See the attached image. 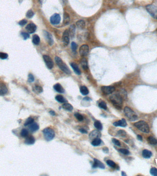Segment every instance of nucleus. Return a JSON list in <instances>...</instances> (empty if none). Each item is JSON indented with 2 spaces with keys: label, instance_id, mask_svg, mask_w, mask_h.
<instances>
[{
  "label": "nucleus",
  "instance_id": "obj_1",
  "mask_svg": "<svg viewBox=\"0 0 157 176\" xmlns=\"http://www.w3.org/2000/svg\"><path fill=\"white\" fill-rule=\"evenodd\" d=\"M111 102L118 109H121L123 105V98L119 94H116L110 97Z\"/></svg>",
  "mask_w": 157,
  "mask_h": 176
},
{
  "label": "nucleus",
  "instance_id": "obj_2",
  "mask_svg": "<svg viewBox=\"0 0 157 176\" xmlns=\"http://www.w3.org/2000/svg\"><path fill=\"white\" fill-rule=\"evenodd\" d=\"M55 62L58 65V66L61 69V70L63 71L65 74H71V71L69 68L67 67L66 64L64 63L60 58L58 56H56L55 58Z\"/></svg>",
  "mask_w": 157,
  "mask_h": 176
},
{
  "label": "nucleus",
  "instance_id": "obj_3",
  "mask_svg": "<svg viewBox=\"0 0 157 176\" xmlns=\"http://www.w3.org/2000/svg\"><path fill=\"white\" fill-rule=\"evenodd\" d=\"M135 127L139 130L145 133H148L150 132V128L148 124L144 121H140L134 124Z\"/></svg>",
  "mask_w": 157,
  "mask_h": 176
},
{
  "label": "nucleus",
  "instance_id": "obj_4",
  "mask_svg": "<svg viewBox=\"0 0 157 176\" xmlns=\"http://www.w3.org/2000/svg\"><path fill=\"white\" fill-rule=\"evenodd\" d=\"M43 135L47 141H51L53 139L55 134L53 130L50 127H47L43 130Z\"/></svg>",
  "mask_w": 157,
  "mask_h": 176
},
{
  "label": "nucleus",
  "instance_id": "obj_5",
  "mask_svg": "<svg viewBox=\"0 0 157 176\" xmlns=\"http://www.w3.org/2000/svg\"><path fill=\"white\" fill-rule=\"evenodd\" d=\"M124 113L125 116L131 121H134L138 119V116L136 113L128 106H126L125 108Z\"/></svg>",
  "mask_w": 157,
  "mask_h": 176
},
{
  "label": "nucleus",
  "instance_id": "obj_6",
  "mask_svg": "<svg viewBox=\"0 0 157 176\" xmlns=\"http://www.w3.org/2000/svg\"><path fill=\"white\" fill-rule=\"evenodd\" d=\"M146 10L153 17L157 19V7L154 5H148L146 7Z\"/></svg>",
  "mask_w": 157,
  "mask_h": 176
},
{
  "label": "nucleus",
  "instance_id": "obj_7",
  "mask_svg": "<svg viewBox=\"0 0 157 176\" xmlns=\"http://www.w3.org/2000/svg\"><path fill=\"white\" fill-rule=\"evenodd\" d=\"M101 90L105 95H110L115 90V88L112 86H104L101 88Z\"/></svg>",
  "mask_w": 157,
  "mask_h": 176
},
{
  "label": "nucleus",
  "instance_id": "obj_8",
  "mask_svg": "<svg viewBox=\"0 0 157 176\" xmlns=\"http://www.w3.org/2000/svg\"><path fill=\"white\" fill-rule=\"evenodd\" d=\"M43 57L47 67L50 69L52 68L53 67V63L50 56L47 55H44Z\"/></svg>",
  "mask_w": 157,
  "mask_h": 176
},
{
  "label": "nucleus",
  "instance_id": "obj_9",
  "mask_svg": "<svg viewBox=\"0 0 157 176\" xmlns=\"http://www.w3.org/2000/svg\"><path fill=\"white\" fill-rule=\"evenodd\" d=\"M61 20L60 15L57 13L53 14L50 18V22L52 25H58Z\"/></svg>",
  "mask_w": 157,
  "mask_h": 176
},
{
  "label": "nucleus",
  "instance_id": "obj_10",
  "mask_svg": "<svg viewBox=\"0 0 157 176\" xmlns=\"http://www.w3.org/2000/svg\"><path fill=\"white\" fill-rule=\"evenodd\" d=\"M89 53V46L84 45L81 46L79 48V53L81 56H86Z\"/></svg>",
  "mask_w": 157,
  "mask_h": 176
},
{
  "label": "nucleus",
  "instance_id": "obj_11",
  "mask_svg": "<svg viewBox=\"0 0 157 176\" xmlns=\"http://www.w3.org/2000/svg\"><path fill=\"white\" fill-rule=\"evenodd\" d=\"M69 34L68 30H66L64 31L63 35V41L65 45H68L69 42Z\"/></svg>",
  "mask_w": 157,
  "mask_h": 176
},
{
  "label": "nucleus",
  "instance_id": "obj_12",
  "mask_svg": "<svg viewBox=\"0 0 157 176\" xmlns=\"http://www.w3.org/2000/svg\"><path fill=\"white\" fill-rule=\"evenodd\" d=\"M93 168H97L99 167L101 169H104L105 168V166L103 163L100 162L98 160L94 159V164L92 166Z\"/></svg>",
  "mask_w": 157,
  "mask_h": 176
},
{
  "label": "nucleus",
  "instance_id": "obj_13",
  "mask_svg": "<svg viewBox=\"0 0 157 176\" xmlns=\"http://www.w3.org/2000/svg\"><path fill=\"white\" fill-rule=\"evenodd\" d=\"M44 35L47 39L48 44L50 45H52L53 44V39L52 35H51L49 33L46 31H44Z\"/></svg>",
  "mask_w": 157,
  "mask_h": 176
},
{
  "label": "nucleus",
  "instance_id": "obj_14",
  "mask_svg": "<svg viewBox=\"0 0 157 176\" xmlns=\"http://www.w3.org/2000/svg\"><path fill=\"white\" fill-rule=\"evenodd\" d=\"M26 29L30 34H33L36 30V25L33 23L29 24L26 27Z\"/></svg>",
  "mask_w": 157,
  "mask_h": 176
},
{
  "label": "nucleus",
  "instance_id": "obj_15",
  "mask_svg": "<svg viewBox=\"0 0 157 176\" xmlns=\"http://www.w3.org/2000/svg\"><path fill=\"white\" fill-rule=\"evenodd\" d=\"M113 125L116 127H125L127 126V123L125 119H122L121 120L114 123Z\"/></svg>",
  "mask_w": 157,
  "mask_h": 176
},
{
  "label": "nucleus",
  "instance_id": "obj_16",
  "mask_svg": "<svg viewBox=\"0 0 157 176\" xmlns=\"http://www.w3.org/2000/svg\"><path fill=\"white\" fill-rule=\"evenodd\" d=\"M101 136V134L100 132L98 130L92 131L89 134L90 138L91 139H95L96 138H100Z\"/></svg>",
  "mask_w": 157,
  "mask_h": 176
},
{
  "label": "nucleus",
  "instance_id": "obj_17",
  "mask_svg": "<svg viewBox=\"0 0 157 176\" xmlns=\"http://www.w3.org/2000/svg\"><path fill=\"white\" fill-rule=\"evenodd\" d=\"M8 89L6 85L3 83L0 84V95H4L7 94Z\"/></svg>",
  "mask_w": 157,
  "mask_h": 176
},
{
  "label": "nucleus",
  "instance_id": "obj_18",
  "mask_svg": "<svg viewBox=\"0 0 157 176\" xmlns=\"http://www.w3.org/2000/svg\"><path fill=\"white\" fill-rule=\"evenodd\" d=\"M29 130L31 132L34 133L39 129V126L38 125V124L37 123H33L32 124H31L30 125H29Z\"/></svg>",
  "mask_w": 157,
  "mask_h": 176
},
{
  "label": "nucleus",
  "instance_id": "obj_19",
  "mask_svg": "<svg viewBox=\"0 0 157 176\" xmlns=\"http://www.w3.org/2000/svg\"><path fill=\"white\" fill-rule=\"evenodd\" d=\"M54 89L56 91L60 93H64L65 92V90L63 87L60 84H56V85H54L53 86Z\"/></svg>",
  "mask_w": 157,
  "mask_h": 176
},
{
  "label": "nucleus",
  "instance_id": "obj_20",
  "mask_svg": "<svg viewBox=\"0 0 157 176\" xmlns=\"http://www.w3.org/2000/svg\"><path fill=\"white\" fill-rule=\"evenodd\" d=\"M70 65L76 74L77 75L81 74V71L79 70L78 65L74 63H70Z\"/></svg>",
  "mask_w": 157,
  "mask_h": 176
},
{
  "label": "nucleus",
  "instance_id": "obj_21",
  "mask_svg": "<svg viewBox=\"0 0 157 176\" xmlns=\"http://www.w3.org/2000/svg\"><path fill=\"white\" fill-rule=\"evenodd\" d=\"M25 143V144L32 145L35 143V138L33 136H29L26 138Z\"/></svg>",
  "mask_w": 157,
  "mask_h": 176
},
{
  "label": "nucleus",
  "instance_id": "obj_22",
  "mask_svg": "<svg viewBox=\"0 0 157 176\" xmlns=\"http://www.w3.org/2000/svg\"><path fill=\"white\" fill-rule=\"evenodd\" d=\"M142 155L144 158H150L152 155V153L147 150H144L143 151Z\"/></svg>",
  "mask_w": 157,
  "mask_h": 176
},
{
  "label": "nucleus",
  "instance_id": "obj_23",
  "mask_svg": "<svg viewBox=\"0 0 157 176\" xmlns=\"http://www.w3.org/2000/svg\"><path fill=\"white\" fill-rule=\"evenodd\" d=\"M80 92L83 95H87L89 94V90L88 88L85 86H82L80 87Z\"/></svg>",
  "mask_w": 157,
  "mask_h": 176
},
{
  "label": "nucleus",
  "instance_id": "obj_24",
  "mask_svg": "<svg viewBox=\"0 0 157 176\" xmlns=\"http://www.w3.org/2000/svg\"><path fill=\"white\" fill-rule=\"evenodd\" d=\"M70 22V17L69 16L67 13H65L64 14V21L63 23L64 25H67Z\"/></svg>",
  "mask_w": 157,
  "mask_h": 176
},
{
  "label": "nucleus",
  "instance_id": "obj_25",
  "mask_svg": "<svg viewBox=\"0 0 157 176\" xmlns=\"http://www.w3.org/2000/svg\"><path fill=\"white\" fill-rule=\"evenodd\" d=\"M63 108L64 109L68 111L71 112L73 109V107L72 106L71 104L68 103H65L63 105Z\"/></svg>",
  "mask_w": 157,
  "mask_h": 176
},
{
  "label": "nucleus",
  "instance_id": "obj_26",
  "mask_svg": "<svg viewBox=\"0 0 157 176\" xmlns=\"http://www.w3.org/2000/svg\"><path fill=\"white\" fill-rule=\"evenodd\" d=\"M80 64H81L82 67L85 70H86L87 69H88L87 62V60H86V58H82L80 61Z\"/></svg>",
  "mask_w": 157,
  "mask_h": 176
},
{
  "label": "nucleus",
  "instance_id": "obj_27",
  "mask_svg": "<svg viewBox=\"0 0 157 176\" xmlns=\"http://www.w3.org/2000/svg\"><path fill=\"white\" fill-rule=\"evenodd\" d=\"M76 25L78 28L79 29H83L85 27V22L84 20H80L77 22Z\"/></svg>",
  "mask_w": 157,
  "mask_h": 176
},
{
  "label": "nucleus",
  "instance_id": "obj_28",
  "mask_svg": "<svg viewBox=\"0 0 157 176\" xmlns=\"http://www.w3.org/2000/svg\"><path fill=\"white\" fill-rule=\"evenodd\" d=\"M33 90L36 94H40L43 92V88L39 86L36 85L33 88Z\"/></svg>",
  "mask_w": 157,
  "mask_h": 176
},
{
  "label": "nucleus",
  "instance_id": "obj_29",
  "mask_svg": "<svg viewBox=\"0 0 157 176\" xmlns=\"http://www.w3.org/2000/svg\"><path fill=\"white\" fill-rule=\"evenodd\" d=\"M39 41H40V39L38 35H33L32 38V42L34 43V44L37 45L39 44Z\"/></svg>",
  "mask_w": 157,
  "mask_h": 176
},
{
  "label": "nucleus",
  "instance_id": "obj_30",
  "mask_svg": "<svg viewBox=\"0 0 157 176\" xmlns=\"http://www.w3.org/2000/svg\"><path fill=\"white\" fill-rule=\"evenodd\" d=\"M101 139L99 138H96L93 139V141L92 142V144L94 146H97L100 145L101 144Z\"/></svg>",
  "mask_w": 157,
  "mask_h": 176
},
{
  "label": "nucleus",
  "instance_id": "obj_31",
  "mask_svg": "<svg viewBox=\"0 0 157 176\" xmlns=\"http://www.w3.org/2000/svg\"><path fill=\"white\" fill-rule=\"evenodd\" d=\"M94 126L96 128V129L98 130H102L103 129V125L102 123L99 121H96L94 123Z\"/></svg>",
  "mask_w": 157,
  "mask_h": 176
},
{
  "label": "nucleus",
  "instance_id": "obj_32",
  "mask_svg": "<svg viewBox=\"0 0 157 176\" xmlns=\"http://www.w3.org/2000/svg\"><path fill=\"white\" fill-rule=\"evenodd\" d=\"M75 27L74 25H72L70 27L68 32L69 35H70L72 37H73L75 34Z\"/></svg>",
  "mask_w": 157,
  "mask_h": 176
},
{
  "label": "nucleus",
  "instance_id": "obj_33",
  "mask_svg": "<svg viewBox=\"0 0 157 176\" xmlns=\"http://www.w3.org/2000/svg\"><path fill=\"white\" fill-rule=\"evenodd\" d=\"M56 100L59 103H65L67 101L66 100L64 97L60 95H57L55 97Z\"/></svg>",
  "mask_w": 157,
  "mask_h": 176
},
{
  "label": "nucleus",
  "instance_id": "obj_34",
  "mask_svg": "<svg viewBox=\"0 0 157 176\" xmlns=\"http://www.w3.org/2000/svg\"><path fill=\"white\" fill-rule=\"evenodd\" d=\"M148 141L150 144L152 145H155L157 144V139L152 136H149L148 138Z\"/></svg>",
  "mask_w": 157,
  "mask_h": 176
},
{
  "label": "nucleus",
  "instance_id": "obj_35",
  "mask_svg": "<svg viewBox=\"0 0 157 176\" xmlns=\"http://www.w3.org/2000/svg\"><path fill=\"white\" fill-rule=\"evenodd\" d=\"M34 119H33V118H32V117H29L27 119V120H26L25 123H24V126H28V125H30L31 124L33 123H34Z\"/></svg>",
  "mask_w": 157,
  "mask_h": 176
},
{
  "label": "nucleus",
  "instance_id": "obj_36",
  "mask_svg": "<svg viewBox=\"0 0 157 176\" xmlns=\"http://www.w3.org/2000/svg\"><path fill=\"white\" fill-rule=\"evenodd\" d=\"M29 134V132L26 129H23L20 133V135L23 137H27Z\"/></svg>",
  "mask_w": 157,
  "mask_h": 176
},
{
  "label": "nucleus",
  "instance_id": "obj_37",
  "mask_svg": "<svg viewBox=\"0 0 157 176\" xmlns=\"http://www.w3.org/2000/svg\"><path fill=\"white\" fill-rule=\"evenodd\" d=\"M99 107L104 110L107 109V104L106 103V102H104V101H102L101 102H100L99 104H98Z\"/></svg>",
  "mask_w": 157,
  "mask_h": 176
},
{
  "label": "nucleus",
  "instance_id": "obj_38",
  "mask_svg": "<svg viewBox=\"0 0 157 176\" xmlns=\"http://www.w3.org/2000/svg\"><path fill=\"white\" fill-rule=\"evenodd\" d=\"M106 163H107V165H109V166H110L112 168H114L116 166V164L114 163V162H113L112 160H107V161L106 162Z\"/></svg>",
  "mask_w": 157,
  "mask_h": 176
},
{
  "label": "nucleus",
  "instance_id": "obj_39",
  "mask_svg": "<svg viewBox=\"0 0 157 176\" xmlns=\"http://www.w3.org/2000/svg\"><path fill=\"white\" fill-rule=\"evenodd\" d=\"M74 115L75 117L76 118V119L79 121H82L84 119L83 116H82L80 114H79L78 113H75Z\"/></svg>",
  "mask_w": 157,
  "mask_h": 176
},
{
  "label": "nucleus",
  "instance_id": "obj_40",
  "mask_svg": "<svg viewBox=\"0 0 157 176\" xmlns=\"http://www.w3.org/2000/svg\"><path fill=\"white\" fill-rule=\"evenodd\" d=\"M117 135L118 136L124 137L126 135V133L125 131L120 130L118 131V133H117Z\"/></svg>",
  "mask_w": 157,
  "mask_h": 176
},
{
  "label": "nucleus",
  "instance_id": "obj_41",
  "mask_svg": "<svg viewBox=\"0 0 157 176\" xmlns=\"http://www.w3.org/2000/svg\"><path fill=\"white\" fill-rule=\"evenodd\" d=\"M34 13L31 10H29L26 13V17L29 18H32L34 16Z\"/></svg>",
  "mask_w": 157,
  "mask_h": 176
},
{
  "label": "nucleus",
  "instance_id": "obj_42",
  "mask_svg": "<svg viewBox=\"0 0 157 176\" xmlns=\"http://www.w3.org/2000/svg\"><path fill=\"white\" fill-rule=\"evenodd\" d=\"M150 173L154 176H157V169L155 167H153L150 170Z\"/></svg>",
  "mask_w": 157,
  "mask_h": 176
},
{
  "label": "nucleus",
  "instance_id": "obj_43",
  "mask_svg": "<svg viewBox=\"0 0 157 176\" xmlns=\"http://www.w3.org/2000/svg\"><path fill=\"white\" fill-rule=\"evenodd\" d=\"M119 151L124 155H128L130 154V152L128 150L125 149H120L119 150Z\"/></svg>",
  "mask_w": 157,
  "mask_h": 176
},
{
  "label": "nucleus",
  "instance_id": "obj_44",
  "mask_svg": "<svg viewBox=\"0 0 157 176\" xmlns=\"http://www.w3.org/2000/svg\"><path fill=\"white\" fill-rule=\"evenodd\" d=\"M8 54L3 52H0V58L1 59H6L8 57Z\"/></svg>",
  "mask_w": 157,
  "mask_h": 176
},
{
  "label": "nucleus",
  "instance_id": "obj_45",
  "mask_svg": "<svg viewBox=\"0 0 157 176\" xmlns=\"http://www.w3.org/2000/svg\"><path fill=\"white\" fill-rule=\"evenodd\" d=\"M71 49L72 50L74 51V52H75L77 50V44L74 42H72L71 43Z\"/></svg>",
  "mask_w": 157,
  "mask_h": 176
},
{
  "label": "nucleus",
  "instance_id": "obj_46",
  "mask_svg": "<svg viewBox=\"0 0 157 176\" xmlns=\"http://www.w3.org/2000/svg\"><path fill=\"white\" fill-rule=\"evenodd\" d=\"M34 80H35V78L34 76L31 74H29L28 75V81L29 83H32L34 81Z\"/></svg>",
  "mask_w": 157,
  "mask_h": 176
},
{
  "label": "nucleus",
  "instance_id": "obj_47",
  "mask_svg": "<svg viewBox=\"0 0 157 176\" xmlns=\"http://www.w3.org/2000/svg\"><path fill=\"white\" fill-rule=\"evenodd\" d=\"M21 35L23 36L24 39L25 40H26L27 39H28L29 38V35L27 33L22 32Z\"/></svg>",
  "mask_w": 157,
  "mask_h": 176
},
{
  "label": "nucleus",
  "instance_id": "obj_48",
  "mask_svg": "<svg viewBox=\"0 0 157 176\" xmlns=\"http://www.w3.org/2000/svg\"><path fill=\"white\" fill-rule=\"evenodd\" d=\"M112 142L114 144H115L116 145H117L118 146H120L121 145L120 142L116 138H113L112 139Z\"/></svg>",
  "mask_w": 157,
  "mask_h": 176
},
{
  "label": "nucleus",
  "instance_id": "obj_49",
  "mask_svg": "<svg viewBox=\"0 0 157 176\" xmlns=\"http://www.w3.org/2000/svg\"><path fill=\"white\" fill-rule=\"evenodd\" d=\"M27 23V21L25 19H23V20H22L20 21L18 23V25H20V26H24V25H25Z\"/></svg>",
  "mask_w": 157,
  "mask_h": 176
},
{
  "label": "nucleus",
  "instance_id": "obj_50",
  "mask_svg": "<svg viewBox=\"0 0 157 176\" xmlns=\"http://www.w3.org/2000/svg\"><path fill=\"white\" fill-rule=\"evenodd\" d=\"M79 130L80 131V132L82 134H87V131L84 128H80Z\"/></svg>",
  "mask_w": 157,
  "mask_h": 176
},
{
  "label": "nucleus",
  "instance_id": "obj_51",
  "mask_svg": "<svg viewBox=\"0 0 157 176\" xmlns=\"http://www.w3.org/2000/svg\"><path fill=\"white\" fill-rule=\"evenodd\" d=\"M49 113H50V114L51 115H52L53 116L56 115V113L54 111H50V112H49Z\"/></svg>",
  "mask_w": 157,
  "mask_h": 176
},
{
  "label": "nucleus",
  "instance_id": "obj_52",
  "mask_svg": "<svg viewBox=\"0 0 157 176\" xmlns=\"http://www.w3.org/2000/svg\"><path fill=\"white\" fill-rule=\"evenodd\" d=\"M103 151H104V152L105 153H108V151H108V149L107 148V147L104 148V149H103Z\"/></svg>",
  "mask_w": 157,
  "mask_h": 176
},
{
  "label": "nucleus",
  "instance_id": "obj_53",
  "mask_svg": "<svg viewBox=\"0 0 157 176\" xmlns=\"http://www.w3.org/2000/svg\"><path fill=\"white\" fill-rule=\"evenodd\" d=\"M137 138H138V139L139 140H140V141H143V137H142L141 135H137Z\"/></svg>",
  "mask_w": 157,
  "mask_h": 176
},
{
  "label": "nucleus",
  "instance_id": "obj_54",
  "mask_svg": "<svg viewBox=\"0 0 157 176\" xmlns=\"http://www.w3.org/2000/svg\"><path fill=\"white\" fill-rule=\"evenodd\" d=\"M84 100H86V101H89L90 100H91V99L89 97H86L84 98Z\"/></svg>",
  "mask_w": 157,
  "mask_h": 176
},
{
  "label": "nucleus",
  "instance_id": "obj_55",
  "mask_svg": "<svg viewBox=\"0 0 157 176\" xmlns=\"http://www.w3.org/2000/svg\"><path fill=\"white\" fill-rule=\"evenodd\" d=\"M121 175H122V176H126V174H125V172H122Z\"/></svg>",
  "mask_w": 157,
  "mask_h": 176
},
{
  "label": "nucleus",
  "instance_id": "obj_56",
  "mask_svg": "<svg viewBox=\"0 0 157 176\" xmlns=\"http://www.w3.org/2000/svg\"></svg>",
  "mask_w": 157,
  "mask_h": 176
}]
</instances>
